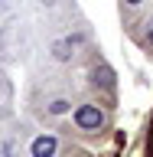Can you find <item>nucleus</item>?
<instances>
[{"label":"nucleus","instance_id":"nucleus-4","mask_svg":"<svg viewBox=\"0 0 153 157\" xmlns=\"http://www.w3.org/2000/svg\"><path fill=\"white\" fill-rule=\"evenodd\" d=\"M144 3H147V0H121V13H124V10H127V13H134V10H140Z\"/></svg>","mask_w":153,"mask_h":157},{"label":"nucleus","instance_id":"nucleus-3","mask_svg":"<svg viewBox=\"0 0 153 157\" xmlns=\"http://www.w3.org/2000/svg\"><path fill=\"white\" fill-rule=\"evenodd\" d=\"M144 157H153V115L147 121V141H144Z\"/></svg>","mask_w":153,"mask_h":157},{"label":"nucleus","instance_id":"nucleus-1","mask_svg":"<svg viewBox=\"0 0 153 157\" xmlns=\"http://www.w3.org/2000/svg\"><path fill=\"white\" fill-rule=\"evenodd\" d=\"M75 124H78V131H91V134H98V131L107 124V115L98 105H82V108H75Z\"/></svg>","mask_w":153,"mask_h":157},{"label":"nucleus","instance_id":"nucleus-2","mask_svg":"<svg viewBox=\"0 0 153 157\" xmlns=\"http://www.w3.org/2000/svg\"><path fill=\"white\" fill-rule=\"evenodd\" d=\"M56 147H59V141L52 134H39V137H33L29 154H33V157H52V154H56Z\"/></svg>","mask_w":153,"mask_h":157}]
</instances>
